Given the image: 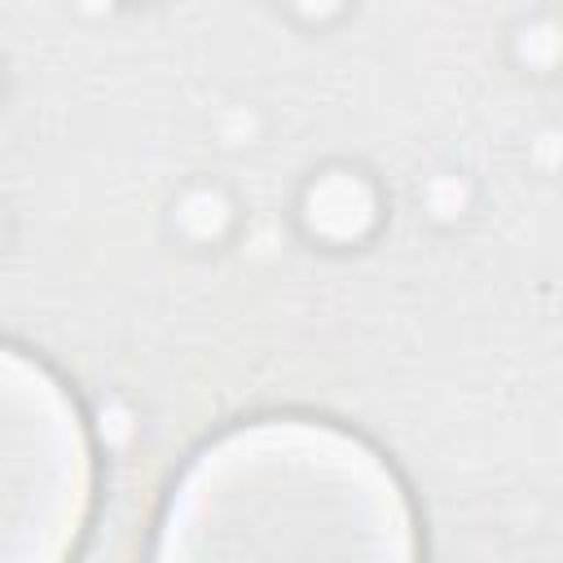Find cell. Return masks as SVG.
Here are the masks:
<instances>
[{"label":"cell","instance_id":"7a4b0ae2","mask_svg":"<svg viewBox=\"0 0 563 563\" xmlns=\"http://www.w3.org/2000/svg\"><path fill=\"white\" fill-rule=\"evenodd\" d=\"M242 224H246V202H242L238 185L224 176H211V172L185 176L163 198V211H158L163 242L194 260L229 251L238 242Z\"/></svg>","mask_w":563,"mask_h":563},{"label":"cell","instance_id":"6da1fadb","mask_svg":"<svg viewBox=\"0 0 563 563\" xmlns=\"http://www.w3.org/2000/svg\"><path fill=\"white\" fill-rule=\"evenodd\" d=\"M391 220V194L383 176L352 154L312 163L290 194V229L321 255H352L383 238Z\"/></svg>","mask_w":563,"mask_h":563},{"label":"cell","instance_id":"ba28073f","mask_svg":"<svg viewBox=\"0 0 563 563\" xmlns=\"http://www.w3.org/2000/svg\"><path fill=\"white\" fill-rule=\"evenodd\" d=\"M97 435H101L106 449L123 453V449L141 435V413H136V405H132L128 396H106V400L97 405Z\"/></svg>","mask_w":563,"mask_h":563},{"label":"cell","instance_id":"8992f818","mask_svg":"<svg viewBox=\"0 0 563 563\" xmlns=\"http://www.w3.org/2000/svg\"><path fill=\"white\" fill-rule=\"evenodd\" d=\"M519 163L537 180H563V114H545L523 128Z\"/></svg>","mask_w":563,"mask_h":563},{"label":"cell","instance_id":"277c9868","mask_svg":"<svg viewBox=\"0 0 563 563\" xmlns=\"http://www.w3.org/2000/svg\"><path fill=\"white\" fill-rule=\"evenodd\" d=\"M409 202H413L418 224L449 238V233H462L475 224V216L484 207V185L462 163H431L427 172H418Z\"/></svg>","mask_w":563,"mask_h":563},{"label":"cell","instance_id":"52a82bcc","mask_svg":"<svg viewBox=\"0 0 563 563\" xmlns=\"http://www.w3.org/2000/svg\"><path fill=\"white\" fill-rule=\"evenodd\" d=\"M286 26H295L299 35H330L334 26H343L356 9L352 4H339V0H290V4H277L273 9Z\"/></svg>","mask_w":563,"mask_h":563},{"label":"cell","instance_id":"3957f363","mask_svg":"<svg viewBox=\"0 0 563 563\" xmlns=\"http://www.w3.org/2000/svg\"><path fill=\"white\" fill-rule=\"evenodd\" d=\"M501 62L515 79L532 88H550L563 79V9L528 4L515 9L501 26Z\"/></svg>","mask_w":563,"mask_h":563},{"label":"cell","instance_id":"5b68a950","mask_svg":"<svg viewBox=\"0 0 563 563\" xmlns=\"http://www.w3.org/2000/svg\"><path fill=\"white\" fill-rule=\"evenodd\" d=\"M268 128H273L268 110L260 101H251V97H229V101L211 106V114H207V136L229 158L255 154L268 141Z\"/></svg>","mask_w":563,"mask_h":563}]
</instances>
